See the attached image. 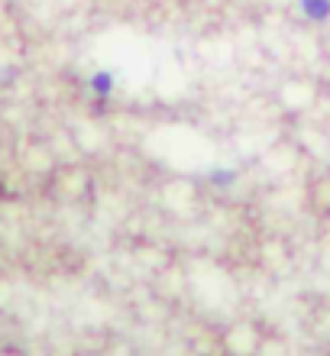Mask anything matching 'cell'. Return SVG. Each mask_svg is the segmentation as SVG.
I'll use <instances>...</instances> for the list:
<instances>
[{
	"instance_id": "1",
	"label": "cell",
	"mask_w": 330,
	"mask_h": 356,
	"mask_svg": "<svg viewBox=\"0 0 330 356\" xmlns=\"http://www.w3.org/2000/svg\"><path fill=\"white\" fill-rule=\"evenodd\" d=\"M88 88H91L97 97H110V94L117 91V75H113L110 68H97V72H91V78H88Z\"/></svg>"
},
{
	"instance_id": "2",
	"label": "cell",
	"mask_w": 330,
	"mask_h": 356,
	"mask_svg": "<svg viewBox=\"0 0 330 356\" xmlns=\"http://www.w3.org/2000/svg\"><path fill=\"white\" fill-rule=\"evenodd\" d=\"M298 7L314 23H327L330 19V0H298Z\"/></svg>"
},
{
	"instance_id": "3",
	"label": "cell",
	"mask_w": 330,
	"mask_h": 356,
	"mask_svg": "<svg viewBox=\"0 0 330 356\" xmlns=\"http://www.w3.org/2000/svg\"><path fill=\"white\" fill-rule=\"evenodd\" d=\"M233 178H236L233 169H211V172H208V181H211V185H220V188L230 185Z\"/></svg>"
}]
</instances>
